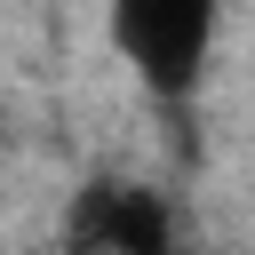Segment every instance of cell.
I'll return each instance as SVG.
<instances>
[{"label":"cell","instance_id":"cell-1","mask_svg":"<svg viewBox=\"0 0 255 255\" xmlns=\"http://www.w3.org/2000/svg\"><path fill=\"white\" fill-rule=\"evenodd\" d=\"M104 24H112V48L128 56V72L159 104H183L207 80L223 0H104Z\"/></svg>","mask_w":255,"mask_h":255},{"label":"cell","instance_id":"cell-2","mask_svg":"<svg viewBox=\"0 0 255 255\" xmlns=\"http://www.w3.org/2000/svg\"><path fill=\"white\" fill-rule=\"evenodd\" d=\"M80 239L96 255H175V223L167 199L143 183H88L80 199Z\"/></svg>","mask_w":255,"mask_h":255}]
</instances>
